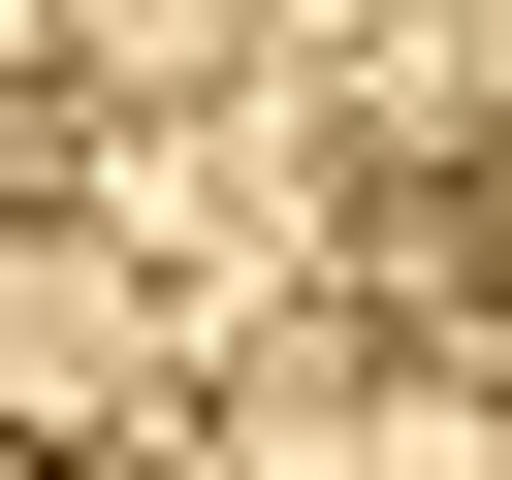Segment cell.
<instances>
[{
    "instance_id": "1",
    "label": "cell",
    "mask_w": 512,
    "mask_h": 480,
    "mask_svg": "<svg viewBox=\"0 0 512 480\" xmlns=\"http://www.w3.org/2000/svg\"><path fill=\"white\" fill-rule=\"evenodd\" d=\"M256 0H64V96H224Z\"/></svg>"
}]
</instances>
